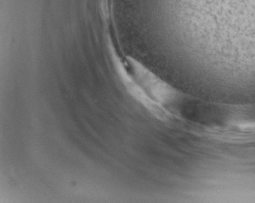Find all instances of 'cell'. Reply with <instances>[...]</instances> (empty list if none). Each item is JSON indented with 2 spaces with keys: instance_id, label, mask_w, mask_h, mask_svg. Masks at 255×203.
Masks as SVG:
<instances>
[{
  "instance_id": "1",
  "label": "cell",
  "mask_w": 255,
  "mask_h": 203,
  "mask_svg": "<svg viewBox=\"0 0 255 203\" xmlns=\"http://www.w3.org/2000/svg\"><path fill=\"white\" fill-rule=\"evenodd\" d=\"M128 61L133 70L136 83L153 101L164 107L165 105H169L176 100L178 97L176 90L132 57H129Z\"/></svg>"
}]
</instances>
